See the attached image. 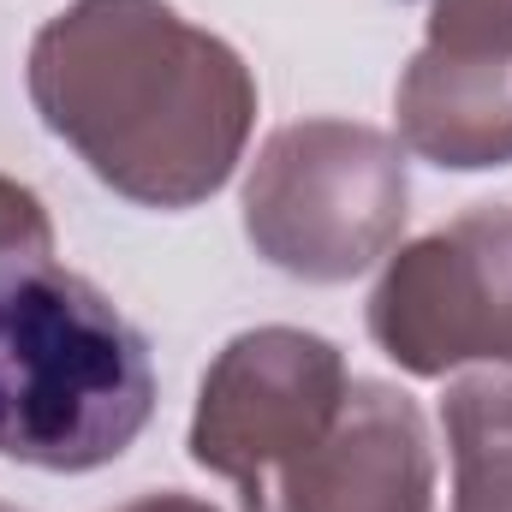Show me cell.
<instances>
[{
  "label": "cell",
  "instance_id": "6",
  "mask_svg": "<svg viewBox=\"0 0 512 512\" xmlns=\"http://www.w3.org/2000/svg\"><path fill=\"white\" fill-rule=\"evenodd\" d=\"M399 137L453 173L512 161V0H429V36L399 78Z\"/></svg>",
  "mask_w": 512,
  "mask_h": 512
},
{
  "label": "cell",
  "instance_id": "7",
  "mask_svg": "<svg viewBox=\"0 0 512 512\" xmlns=\"http://www.w3.org/2000/svg\"><path fill=\"white\" fill-rule=\"evenodd\" d=\"M280 512H435L423 411L387 382H352L328 435L274 477Z\"/></svg>",
  "mask_w": 512,
  "mask_h": 512
},
{
  "label": "cell",
  "instance_id": "3",
  "mask_svg": "<svg viewBox=\"0 0 512 512\" xmlns=\"http://www.w3.org/2000/svg\"><path fill=\"white\" fill-rule=\"evenodd\" d=\"M405 149L358 120L280 126L245 179V233L256 256L298 280H352L382 262L405 227Z\"/></svg>",
  "mask_w": 512,
  "mask_h": 512
},
{
  "label": "cell",
  "instance_id": "2",
  "mask_svg": "<svg viewBox=\"0 0 512 512\" xmlns=\"http://www.w3.org/2000/svg\"><path fill=\"white\" fill-rule=\"evenodd\" d=\"M155 411L143 334L72 268L0 262V459L96 471L120 459Z\"/></svg>",
  "mask_w": 512,
  "mask_h": 512
},
{
  "label": "cell",
  "instance_id": "10",
  "mask_svg": "<svg viewBox=\"0 0 512 512\" xmlns=\"http://www.w3.org/2000/svg\"><path fill=\"white\" fill-rule=\"evenodd\" d=\"M120 512H215L209 501H191V495H143V501H131Z\"/></svg>",
  "mask_w": 512,
  "mask_h": 512
},
{
  "label": "cell",
  "instance_id": "8",
  "mask_svg": "<svg viewBox=\"0 0 512 512\" xmlns=\"http://www.w3.org/2000/svg\"><path fill=\"white\" fill-rule=\"evenodd\" d=\"M453 512H512V376H465L447 387Z\"/></svg>",
  "mask_w": 512,
  "mask_h": 512
},
{
  "label": "cell",
  "instance_id": "4",
  "mask_svg": "<svg viewBox=\"0 0 512 512\" xmlns=\"http://www.w3.org/2000/svg\"><path fill=\"white\" fill-rule=\"evenodd\" d=\"M346 358L304 328H251L203 376L191 459L239 489L245 512H268L274 477L310 453L346 405Z\"/></svg>",
  "mask_w": 512,
  "mask_h": 512
},
{
  "label": "cell",
  "instance_id": "5",
  "mask_svg": "<svg viewBox=\"0 0 512 512\" xmlns=\"http://www.w3.org/2000/svg\"><path fill=\"white\" fill-rule=\"evenodd\" d=\"M370 340L405 376L512 364V209H471L393 256L370 292Z\"/></svg>",
  "mask_w": 512,
  "mask_h": 512
},
{
  "label": "cell",
  "instance_id": "1",
  "mask_svg": "<svg viewBox=\"0 0 512 512\" xmlns=\"http://www.w3.org/2000/svg\"><path fill=\"white\" fill-rule=\"evenodd\" d=\"M30 102L143 209L215 197L256 126L251 66L167 0H72L30 42Z\"/></svg>",
  "mask_w": 512,
  "mask_h": 512
},
{
  "label": "cell",
  "instance_id": "9",
  "mask_svg": "<svg viewBox=\"0 0 512 512\" xmlns=\"http://www.w3.org/2000/svg\"><path fill=\"white\" fill-rule=\"evenodd\" d=\"M54 251V227L36 191H24L18 179H0V262L6 256H48Z\"/></svg>",
  "mask_w": 512,
  "mask_h": 512
},
{
  "label": "cell",
  "instance_id": "11",
  "mask_svg": "<svg viewBox=\"0 0 512 512\" xmlns=\"http://www.w3.org/2000/svg\"><path fill=\"white\" fill-rule=\"evenodd\" d=\"M0 512H18V507H0Z\"/></svg>",
  "mask_w": 512,
  "mask_h": 512
}]
</instances>
